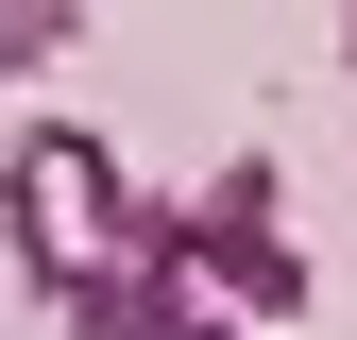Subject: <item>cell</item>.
Wrapping results in <instances>:
<instances>
[{
  "label": "cell",
  "mask_w": 357,
  "mask_h": 340,
  "mask_svg": "<svg viewBox=\"0 0 357 340\" xmlns=\"http://www.w3.org/2000/svg\"><path fill=\"white\" fill-rule=\"evenodd\" d=\"M0 222H17V272L52 289L68 323H85V307H102V289L153 255L137 187H119V153L85 137V119H34V137H17V170H0Z\"/></svg>",
  "instance_id": "cell-1"
},
{
  "label": "cell",
  "mask_w": 357,
  "mask_h": 340,
  "mask_svg": "<svg viewBox=\"0 0 357 340\" xmlns=\"http://www.w3.org/2000/svg\"><path fill=\"white\" fill-rule=\"evenodd\" d=\"M273 204H289L273 170H221L204 204H170V255H188V272H204L238 323H289V307H306V255H289V222H273Z\"/></svg>",
  "instance_id": "cell-2"
},
{
  "label": "cell",
  "mask_w": 357,
  "mask_h": 340,
  "mask_svg": "<svg viewBox=\"0 0 357 340\" xmlns=\"http://www.w3.org/2000/svg\"><path fill=\"white\" fill-rule=\"evenodd\" d=\"M68 34H85V0H0V85H17V68H68Z\"/></svg>",
  "instance_id": "cell-3"
},
{
  "label": "cell",
  "mask_w": 357,
  "mask_h": 340,
  "mask_svg": "<svg viewBox=\"0 0 357 340\" xmlns=\"http://www.w3.org/2000/svg\"><path fill=\"white\" fill-rule=\"evenodd\" d=\"M340 52H357V17H340Z\"/></svg>",
  "instance_id": "cell-4"
}]
</instances>
